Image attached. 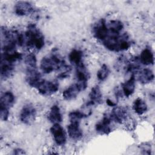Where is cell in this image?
<instances>
[{
    "label": "cell",
    "mask_w": 155,
    "mask_h": 155,
    "mask_svg": "<svg viewBox=\"0 0 155 155\" xmlns=\"http://www.w3.org/2000/svg\"><path fill=\"white\" fill-rule=\"evenodd\" d=\"M45 45V39L39 28L34 24H29L26 31L22 33V47L28 48L42 49Z\"/></svg>",
    "instance_id": "1"
},
{
    "label": "cell",
    "mask_w": 155,
    "mask_h": 155,
    "mask_svg": "<svg viewBox=\"0 0 155 155\" xmlns=\"http://www.w3.org/2000/svg\"><path fill=\"white\" fill-rule=\"evenodd\" d=\"M65 65L63 58L58 53L53 51L42 58L40 68L44 74H50L53 71H58Z\"/></svg>",
    "instance_id": "2"
},
{
    "label": "cell",
    "mask_w": 155,
    "mask_h": 155,
    "mask_svg": "<svg viewBox=\"0 0 155 155\" xmlns=\"http://www.w3.org/2000/svg\"><path fill=\"white\" fill-rule=\"evenodd\" d=\"M15 102V96L12 91H6L1 94L0 99V116L4 121L8 120L10 112L9 110Z\"/></svg>",
    "instance_id": "3"
},
{
    "label": "cell",
    "mask_w": 155,
    "mask_h": 155,
    "mask_svg": "<svg viewBox=\"0 0 155 155\" xmlns=\"http://www.w3.org/2000/svg\"><path fill=\"white\" fill-rule=\"evenodd\" d=\"M38 93L44 96H49L56 93L59 90V84L54 81H42L36 88Z\"/></svg>",
    "instance_id": "4"
},
{
    "label": "cell",
    "mask_w": 155,
    "mask_h": 155,
    "mask_svg": "<svg viewBox=\"0 0 155 155\" xmlns=\"http://www.w3.org/2000/svg\"><path fill=\"white\" fill-rule=\"evenodd\" d=\"M36 116V110L31 104H27L24 105L19 113L21 122L26 125H29L33 122Z\"/></svg>",
    "instance_id": "5"
},
{
    "label": "cell",
    "mask_w": 155,
    "mask_h": 155,
    "mask_svg": "<svg viewBox=\"0 0 155 155\" xmlns=\"http://www.w3.org/2000/svg\"><path fill=\"white\" fill-rule=\"evenodd\" d=\"M50 132L55 143L59 146L64 145L67 142V134L60 124H54L50 128Z\"/></svg>",
    "instance_id": "6"
},
{
    "label": "cell",
    "mask_w": 155,
    "mask_h": 155,
    "mask_svg": "<svg viewBox=\"0 0 155 155\" xmlns=\"http://www.w3.org/2000/svg\"><path fill=\"white\" fill-rule=\"evenodd\" d=\"M86 87L76 82L67 87L62 93V97L66 101H71L76 99L79 94L86 89Z\"/></svg>",
    "instance_id": "7"
},
{
    "label": "cell",
    "mask_w": 155,
    "mask_h": 155,
    "mask_svg": "<svg viewBox=\"0 0 155 155\" xmlns=\"http://www.w3.org/2000/svg\"><path fill=\"white\" fill-rule=\"evenodd\" d=\"M108 28L107 21L104 19H101L94 25L93 27V33L96 39L102 42L107 36Z\"/></svg>",
    "instance_id": "8"
},
{
    "label": "cell",
    "mask_w": 155,
    "mask_h": 155,
    "mask_svg": "<svg viewBox=\"0 0 155 155\" xmlns=\"http://www.w3.org/2000/svg\"><path fill=\"white\" fill-rule=\"evenodd\" d=\"M25 81L31 87L36 88L39 84L42 81L40 72L36 68L26 69Z\"/></svg>",
    "instance_id": "9"
},
{
    "label": "cell",
    "mask_w": 155,
    "mask_h": 155,
    "mask_svg": "<svg viewBox=\"0 0 155 155\" xmlns=\"http://www.w3.org/2000/svg\"><path fill=\"white\" fill-rule=\"evenodd\" d=\"M111 122L112 120L110 117L109 114L104 115L102 119L97 122L95 125L96 132L102 135L108 134L111 131Z\"/></svg>",
    "instance_id": "10"
},
{
    "label": "cell",
    "mask_w": 155,
    "mask_h": 155,
    "mask_svg": "<svg viewBox=\"0 0 155 155\" xmlns=\"http://www.w3.org/2000/svg\"><path fill=\"white\" fill-rule=\"evenodd\" d=\"M15 13L19 16H25L31 14L34 12V7L27 1H18L14 7Z\"/></svg>",
    "instance_id": "11"
},
{
    "label": "cell",
    "mask_w": 155,
    "mask_h": 155,
    "mask_svg": "<svg viewBox=\"0 0 155 155\" xmlns=\"http://www.w3.org/2000/svg\"><path fill=\"white\" fill-rule=\"evenodd\" d=\"M75 78L77 82L87 87L90 73L84 63L76 67Z\"/></svg>",
    "instance_id": "12"
},
{
    "label": "cell",
    "mask_w": 155,
    "mask_h": 155,
    "mask_svg": "<svg viewBox=\"0 0 155 155\" xmlns=\"http://www.w3.org/2000/svg\"><path fill=\"white\" fill-rule=\"evenodd\" d=\"M88 96L90 100L86 104L87 107H91L93 105H98L102 102V93L98 85H95L92 87Z\"/></svg>",
    "instance_id": "13"
},
{
    "label": "cell",
    "mask_w": 155,
    "mask_h": 155,
    "mask_svg": "<svg viewBox=\"0 0 155 155\" xmlns=\"http://www.w3.org/2000/svg\"><path fill=\"white\" fill-rule=\"evenodd\" d=\"M127 114L128 111L125 108L116 106H114L109 114L111 120L118 124L122 123L126 119Z\"/></svg>",
    "instance_id": "14"
},
{
    "label": "cell",
    "mask_w": 155,
    "mask_h": 155,
    "mask_svg": "<svg viewBox=\"0 0 155 155\" xmlns=\"http://www.w3.org/2000/svg\"><path fill=\"white\" fill-rule=\"evenodd\" d=\"M67 133L69 137L75 140H79L83 136V131L80 127L79 122H70L67 126Z\"/></svg>",
    "instance_id": "15"
},
{
    "label": "cell",
    "mask_w": 155,
    "mask_h": 155,
    "mask_svg": "<svg viewBox=\"0 0 155 155\" xmlns=\"http://www.w3.org/2000/svg\"><path fill=\"white\" fill-rule=\"evenodd\" d=\"M135 88L136 82L134 75H131L127 81L121 84L122 92L124 95L127 97H130L134 93Z\"/></svg>",
    "instance_id": "16"
},
{
    "label": "cell",
    "mask_w": 155,
    "mask_h": 155,
    "mask_svg": "<svg viewBox=\"0 0 155 155\" xmlns=\"http://www.w3.org/2000/svg\"><path fill=\"white\" fill-rule=\"evenodd\" d=\"M15 70V64H12L3 60H1V78L2 80H6L10 78Z\"/></svg>",
    "instance_id": "17"
},
{
    "label": "cell",
    "mask_w": 155,
    "mask_h": 155,
    "mask_svg": "<svg viewBox=\"0 0 155 155\" xmlns=\"http://www.w3.org/2000/svg\"><path fill=\"white\" fill-rule=\"evenodd\" d=\"M48 120L54 124H60L62 121V115L59 107L57 105H53L51 108L48 114Z\"/></svg>",
    "instance_id": "18"
},
{
    "label": "cell",
    "mask_w": 155,
    "mask_h": 155,
    "mask_svg": "<svg viewBox=\"0 0 155 155\" xmlns=\"http://www.w3.org/2000/svg\"><path fill=\"white\" fill-rule=\"evenodd\" d=\"M139 59L140 64L145 65H151L154 64V54L150 48H145L141 51Z\"/></svg>",
    "instance_id": "19"
},
{
    "label": "cell",
    "mask_w": 155,
    "mask_h": 155,
    "mask_svg": "<svg viewBox=\"0 0 155 155\" xmlns=\"http://www.w3.org/2000/svg\"><path fill=\"white\" fill-rule=\"evenodd\" d=\"M154 78L153 71L149 68L142 70L138 74V81L142 84H148L151 83Z\"/></svg>",
    "instance_id": "20"
},
{
    "label": "cell",
    "mask_w": 155,
    "mask_h": 155,
    "mask_svg": "<svg viewBox=\"0 0 155 155\" xmlns=\"http://www.w3.org/2000/svg\"><path fill=\"white\" fill-rule=\"evenodd\" d=\"M70 62L75 67L84 63L83 62V52L78 49L72 50L68 55Z\"/></svg>",
    "instance_id": "21"
},
{
    "label": "cell",
    "mask_w": 155,
    "mask_h": 155,
    "mask_svg": "<svg viewBox=\"0 0 155 155\" xmlns=\"http://www.w3.org/2000/svg\"><path fill=\"white\" fill-rule=\"evenodd\" d=\"M133 109L137 114L142 115L147 112L148 105L142 99L137 97L133 102Z\"/></svg>",
    "instance_id": "22"
},
{
    "label": "cell",
    "mask_w": 155,
    "mask_h": 155,
    "mask_svg": "<svg viewBox=\"0 0 155 155\" xmlns=\"http://www.w3.org/2000/svg\"><path fill=\"white\" fill-rule=\"evenodd\" d=\"M88 115L82 110H74L71 111L68 114L70 122H81V120L84 117H87Z\"/></svg>",
    "instance_id": "23"
},
{
    "label": "cell",
    "mask_w": 155,
    "mask_h": 155,
    "mask_svg": "<svg viewBox=\"0 0 155 155\" xmlns=\"http://www.w3.org/2000/svg\"><path fill=\"white\" fill-rule=\"evenodd\" d=\"M110 73V70L108 66L105 64H104L101 68L98 70L96 76L98 81L101 82H103L105 81Z\"/></svg>",
    "instance_id": "24"
},
{
    "label": "cell",
    "mask_w": 155,
    "mask_h": 155,
    "mask_svg": "<svg viewBox=\"0 0 155 155\" xmlns=\"http://www.w3.org/2000/svg\"><path fill=\"white\" fill-rule=\"evenodd\" d=\"M25 64L26 65V69L37 68V59L34 53H29L25 56Z\"/></svg>",
    "instance_id": "25"
},
{
    "label": "cell",
    "mask_w": 155,
    "mask_h": 155,
    "mask_svg": "<svg viewBox=\"0 0 155 155\" xmlns=\"http://www.w3.org/2000/svg\"><path fill=\"white\" fill-rule=\"evenodd\" d=\"M71 71V68L70 66L68 65H65L60 70H59V73L57 76V78L58 79H64L69 77L70 72Z\"/></svg>",
    "instance_id": "26"
},
{
    "label": "cell",
    "mask_w": 155,
    "mask_h": 155,
    "mask_svg": "<svg viewBox=\"0 0 155 155\" xmlns=\"http://www.w3.org/2000/svg\"><path fill=\"white\" fill-rule=\"evenodd\" d=\"M13 154H25V151H23L22 150L20 149V148H16V149L14 150Z\"/></svg>",
    "instance_id": "27"
},
{
    "label": "cell",
    "mask_w": 155,
    "mask_h": 155,
    "mask_svg": "<svg viewBox=\"0 0 155 155\" xmlns=\"http://www.w3.org/2000/svg\"><path fill=\"white\" fill-rule=\"evenodd\" d=\"M107 104L109 105V106H111V107H114L116 105V104L114 103L110 99H107Z\"/></svg>",
    "instance_id": "28"
}]
</instances>
